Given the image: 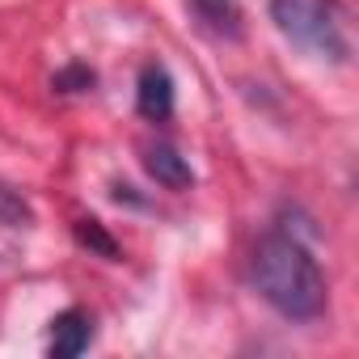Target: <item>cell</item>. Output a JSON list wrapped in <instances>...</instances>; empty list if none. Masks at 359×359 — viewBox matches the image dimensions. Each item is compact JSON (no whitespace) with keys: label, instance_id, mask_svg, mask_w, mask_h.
<instances>
[{"label":"cell","instance_id":"obj_2","mask_svg":"<svg viewBox=\"0 0 359 359\" xmlns=\"http://www.w3.org/2000/svg\"><path fill=\"white\" fill-rule=\"evenodd\" d=\"M271 22L283 39L304 47L317 60L346 64L351 39H346V13L338 0H271Z\"/></svg>","mask_w":359,"mask_h":359},{"label":"cell","instance_id":"obj_4","mask_svg":"<svg viewBox=\"0 0 359 359\" xmlns=\"http://www.w3.org/2000/svg\"><path fill=\"white\" fill-rule=\"evenodd\" d=\"M144 169L156 177L165 191H191L195 169L173 144H144Z\"/></svg>","mask_w":359,"mask_h":359},{"label":"cell","instance_id":"obj_7","mask_svg":"<svg viewBox=\"0 0 359 359\" xmlns=\"http://www.w3.org/2000/svg\"><path fill=\"white\" fill-rule=\"evenodd\" d=\"M76 241L81 245H89V250H97L102 258H118V245H114V237L102 229V220H76Z\"/></svg>","mask_w":359,"mask_h":359},{"label":"cell","instance_id":"obj_5","mask_svg":"<svg viewBox=\"0 0 359 359\" xmlns=\"http://www.w3.org/2000/svg\"><path fill=\"white\" fill-rule=\"evenodd\" d=\"M93 342V321L85 309H64L51 321V355L55 359H76L81 351H89Z\"/></svg>","mask_w":359,"mask_h":359},{"label":"cell","instance_id":"obj_8","mask_svg":"<svg viewBox=\"0 0 359 359\" xmlns=\"http://www.w3.org/2000/svg\"><path fill=\"white\" fill-rule=\"evenodd\" d=\"M0 224H9V229L30 224V203H26L22 191H13V187H0Z\"/></svg>","mask_w":359,"mask_h":359},{"label":"cell","instance_id":"obj_6","mask_svg":"<svg viewBox=\"0 0 359 359\" xmlns=\"http://www.w3.org/2000/svg\"><path fill=\"white\" fill-rule=\"evenodd\" d=\"M195 13L208 22L212 34H224V39L241 34V0H195Z\"/></svg>","mask_w":359,"mask_h":359},{"label":"cell","instance_id":"obj_3","mask_svg":"<svg viewBox=\"0 0 359 359\" xmlns=\"http://www.w3.org/2000/svg\"><path fill=\"white\" fill-rule=\"evenodd\" d=\"M135 106L144 118L165 123L173 114V76L165 64H144L140 68V85H135Z\"/></svg>","mask_w":359,"mask_h":359},{"label":"cell","instance_id":"obj_9","mask_svg":"<svg viewBox=\"0 0 359 359\" xmlns=\"http://www.w3.org/2000/svg\"><path fill=\"white\" fill-rule=\"evenodd\" d=\"M93 81H97V76H93L85 64H68L64 72H55V81H51V85H55L60 93H89V89H93Z\"/></svg>","mask_w":359,"mask_h":359},{"label":"cell","instance_id":"obj_1","mask_svg":"<svg viewBox=\"0 0 359 359\" xmlns=\"http://www.w3.org/2000/svg\"><path fill=\"white\" fill-rule=\"evenodd\" d=\"M250 275H254L258 296L287 321H313L325 313V300H330L325 275L296 237H283V233L262 237L254 250Z\"/></svg>","mask_w":359,"mask_h":359}]
</instances>
